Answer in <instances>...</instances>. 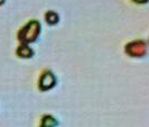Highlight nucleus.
<instances>
[{"mask_svg":"<svg viewBox=\"0 0 149 127\" xmlns=\"http://www.w3.org/2000/svg\"><path fill=\"white\" fill-rule=\"evenodd\" d=\"M17 55L19 58H22V59H29L34 55V52L33 50L30 48L29 46L27 45H20L18 48H17Z\"/></svg>","mask_w":149,"mask_h":127,"instance_id":"20e7f679","label":"nucleus"},{"mask_svg":"<svg viewBox=\"0 0 149 127\" xmlns=\"http://www.w3.org/2000/svg\"><path fill=\"white\" fill-rule=\"evenodd\" d=\"M42 125H44V126H55V125H57V121L54 119L52 116H45L42 120Z\"/></svg>","mask_w":149,"mask_h":127,"instance_id":"423d86ee","label":"nucleus"},{"mask_svg":"<svg viewBox=\"0 0 149 127\" xmlns=\"http://www.w3.org/2000/svg\"><path fill=\"white\" fill-rule=\"evenodd\" d=\"M55 83H56V79H55L54 74H53L52 72L47 71L39 79V89L44 90V91L45 90H48L53 88L55 86Z\"/></svg>","mask_w":149,"mask_h":127,"instance_id":"7ed1b4c3","label":"nucleus"},{"mask_svg":"<svg viewBox=\"0 0 149 127\" xmlns=\"http://www.w3.org/2000/svg\"><path fill=\"white\" fill-rule=\"evenodd\" d=\"M126 53L130 56L140 58L147 53V44L143 41H134L126 45Z\"/></svg>","mask_w":149,"mask_h":127,"instance_id":"f03ea898","label":"nucleus"},{"mask_svg":"<svg viewBox=\"0 0 149 127\" xmlns=\"http://www.w3.org/2000/svg\"><path fill=\"white\" fill-rule=\"evenodd\" d=\"M3 2H5V0H0V5H2Z\"/></svg>","mask_w":149,"mask_h":127,"instance_id":"6e6552de","label":"nucleus"},{"mask_svg":"<svg viewBox=\"0 0 149 127\" xmlns=\"http://www.w3.org/2000/svg\"><path fill=\"white\" fill-rule=\"evenodd\" d=\"M134 2H137V4H146L148 0H134Z\"/></svg>","mask_w":149,"mask_h":127,"instance_id":"0eeeda50","label":"nucleus"},{"mask_svg":"<svg viewBox=\"0 0 149 127\" xmlns=\"http://www.w3.org/2000/svg\"><path fill=\"white\" fill-rule=\"evenodd\" d=\"M39 33H40L39 22L37 20H31L19 32L18 38L22 43H31V42L36 41Z\"/></svg>","mask_w":149,"mask_h":127,"instance_id":"f257e3e1","label":"nucleus"},{"mask_svg":"<svg viewBox=\"0 0 149 127\" xmlns=\"http://www.w3.org/2000/svg\"><path fill=\"white\" fill-rule=\"evenodd\" d=\"M45 19H46V22L48 25H55V24H57L58 22V15L56 14V13H54V11H47L46 13V15H45Z\"/></svg>","mask_w":149,"mask_h":127,"instance_id":"39448f33","label":"nucleus"}]
</instances>
